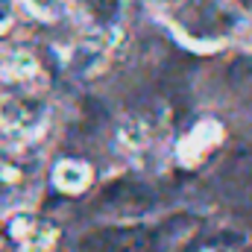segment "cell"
<instances>
[{
	"label": "cell",
	"instance_id": "cell-2",
	"mask_svg": "<svg viewBox=\"0 0 252 252\" xmlns=\"http://www.w3.org/2000/svg\"><path fill=\"white\" fill-rule=\"evenodd\" d=\"M50 121V109L41 97L12 94L0 100V150H21L32 144Z\"/></svg>",
	"mask_w": 252,
	"mask_h": 252
},
{
	"label": "cell",
	"instance_id": "cell-11",
	"mask_svg": "<svg viewBox=\"0 0 252 252\" xmlns=\"http://www.w3.org/2000/svg\"><path fill=\"white\" fill-rule=\"evenodd\" d=\"M0 252H3V250H0Z\"/></svg>",
	"mask_w": 252,
	"mask_h": 252
},
{
	"label": "cell",
	"instance_id": "cell-3",
	"mask_svg": "<svg viewBox=\"0 0 252 252\" xmlns=\"http://www.w3.org/2000/svg\"><path fill=\"white\" fill-rule=\"evenodd\" d=\"M9 235L18 252H53L59 241V229L30 211H15L9 220Z\"/></svg>",
	"mask_w": 252,
	"mask_h": 252
},
{
	"label": "cell",
	"instance_id": "cell-9",
	"mask_svg": "<svg viewBox=\"0 0 252 252\" xmlns=\"http://www.w3.org/2000/svg\"><path fill=\"white\" fill-rule=\"evenodd\" d=\"M15 24V3L12 0H0V35Z\"/></svg>",
	"mask_w": 252,
	"mask_h": 252
},
{
	"label": "cell",
	"instance_id": "cell-1",
	"mask_svg": "<svg viewBox=\"0 0 252 252\" xmlns=\"http://www.w3.org/2000/svg\"><path fill=\"white\" fill-rule=\"evenodd\" d=\"M147 6L196 50L226 47L250 30V18L235 0H147Z\"/></svg>",
	"mask_w": 252,
	"mask_h": 252
},
{
	"label": "cell",
	"instance_id": "cell-4",
	"mask_svg": "<svg viewBox=\"0 0 252 252\" xmlns=\"http://www.w3.org/2000/svg\"><path fill=\"white\" fill-rule=\"evenodd\" d=\"M220 138H223V129L217 124H211V121H205V124L193 126L188 135L179 141L176 156H179L182 164H199V161L220 144Z\"/></svg>",
	"mask_w": 252,
	"mask_h": 252
},
{
	"label": "cell",
	"instance_id": "cell-6",
	"mask_svg": "<svg viewBox=\"0 0 252 252\" xmlns=\"http://www.w3.org/2000/svg\"><path fill=\"white\" fill-rule=\"evenodd\" d=\"M38 73V62L32 53L18 47H0V82H24Z\"/></svg>",
	"mask_w": 252,
	"mask_h": 252
},
{
	"label": "cell",
	"instance_id": "cell-10",
	"mask_svg": "<svg viewBox=\"0 0 252 252\" xmlns=\"http://www.w3.org/2000/svg\"><path fill=\"white\" fill-rule=\"evenodd\" d=\"M76 3H82V6L91 9L94 15H106V12H112V9L118 6V0H76Z\"/></svg>",
	"mask_w": 252,
	"mask_h": 252
},
{
	"label": "cell",
	"instance_id": "cell-8",
	"mask_svg": "<svg viewBox=\"0 0 252 252\" xmlns=\"http://www.w3.org/2000/svg\"><path fill=\"white\" fill-rule=\"evenodd\" d=\"M27 6H30L35 15H41V18H56L62 0H27Z\"/></svg>",
	"mask_w": 252,
	"mask_h": 252
},
{
	"label": "cell",
	"instance_id": "cell-7",
	"mask_svg": "<svg viewBox=\"0 0 252 252\" xmlns=\"http://www.w3.org/2000/svg\"><path fill=\"white\" fill-rule=\"evenodd\" d=\"M53 185L64 193H82L91 185V167L79 158H62L53 167Z\"/></svg>",
	"mask_w": 252,
	"mask_h": 252
},
{
	"label": "cell",
	"instance_id": "cell-5",
	"mask_svg": "<svg viewBox=\"0 0 252 252\" xmlns=\"http://www.w3.org/2000/svg\"><path fill=\"white\" fill-rule=\"evenodd\" d=\"M30 193V176L15 161H0V211L21 205V199Z\"/></svg>",
	"mask_w": 252,
	"mask_h": 252
}]
</instances>
